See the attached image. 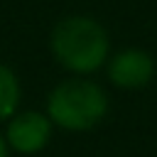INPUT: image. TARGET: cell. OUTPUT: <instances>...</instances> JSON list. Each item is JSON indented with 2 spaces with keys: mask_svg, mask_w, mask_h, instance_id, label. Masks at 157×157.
Wrapping results in <instances>:
<instances>
[{
  "mask_svg": "<svg viewBox=\"0 0 157 157\" xmlns=\"http://www.w3.org/2000/svg\"><path fill=\"white\" fill-rule=\"evenodd\" d=\"M20 103V83L17 76L0 64V120L10 118Z\"/></svg>",
  "mask_w": 157,
  "mask_h": 157,
  "instance_id": "5b68a950",
  "label": "cell"
},
{
  "mask_svg": "<svg viewBox=\"0 0 157 157\" xmlns=\"http://www.w3.org/2000/svg\"><path fill=\"white\" fill-rule=\"evenodd\" d=\"M52 120L37 110H25L7 125V145L20 155H34L47 147L52 137Z\"/></svg>",
  "mask_w": 157,
  "mask_h": 157,
  "instance_id": "277c9868",
  "label": "cell"
},
{
  "mask_svg": "<svg viewBox=\"0 0 157 157\" xmlns=\"http://www.w3.org/2000/svg\"><path fill=\"white\" fill-rule=\"evenodd\" d=\"M47 113L49 120L64 130H91L108 113V96L91 81H64L49 93Z\"/></svg>",
  "mask_w": 157,
  "mask_h": 157,
  "instance_id": "7a4b0ae2",
  "label": "cell"
},
{
  "mask_svg": "<svg viewBox=\"0 0 157 157\" xmlns=\"http://www.w3.org/2000/svg\"><path fill=\"white\" fill-rule=\"evenodd\" d=\"M52 54L64 69L91 74L108 56V34L91 17H66L52 32Z\"/></svg>",
  "mask_w": 157,
  "mask_h": 157,
  "instance_id": "6da1fadb",
  "label": "cell"
},
{
  "mask_svg": "<svg viewBox=\"0 0 157 157\" xmlns=\"http://www.w3.org/2000/svg\"><path fill=\"white\" fill-rule=\"evenodd\" d=\"M155 76V61L147 52L128 47L123 52H118L110 64H108V78L113 86L125 88V91H135L142 88L152 81Z\"/></svg>",
  "mask_w": 157,
  "mask_h": 157,
  "instance_id": "3957f363",
  "label": "cell"
},
{
  "mask_svg": "<svg viewBox=\"0 0 157 157\" xmlns=\"http://www.w3.org/2000/svg\"><path fill=\"white\" fill-rule=\"evenodd\" d=\"M0 157H7V140L0 135Z\"/></svg>",
  "mask_w": 157,
  "mask_h": 157,
  "instance_id": "8992f818",
  "label": "cell"
}]
</instances>
